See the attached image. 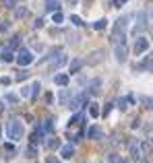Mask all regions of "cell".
Instances as JSON below:
<instances>
[{"mask_svg":"<svg viewBox=\"0 0 153 163\" xmlns=\"http://www.w3.org/2000/svg\"><path fill=\"white\" fill-rule=\"evenodd\" d=\"M99 87H101V81H99V79L91 81V83H89V93H97V91H99Z\"/></svg>","mask_w":153,"mask_h":163,"instance_id":"cell-14","label":"cell"},{"mask_svg":"<svg viewBox=\"0 0 153 163\" xmlns=\"http://www.w3.org/2000/svg\"><path fill=\"white\" fill-rule=\"evenodd\" d=\"M4 99H6L8 103H17V101H19V97H17V95H15V93H8V95H6V97H4Z\"/></svg>","mask_w":153,"mask_h":163,"instance_id":"cell-26","label":"cell"},{"mask_svg":"<svg viewBox=\"0 0 153 163\" xmlns=\"http://www.w3.org/2000/svg\"><path fill=\"white\" fill-rule=\"evenodd\" d=\"M81 122H83V114H75V116L71 118V122H68V126H81Z\"/></svg>","mask_w":153,"mask_h":163,"instance_id":"cell-16","label":"cell"},{"mask_svg":"<svg viewBox=\"0 0 153 163\" xmlns=\"http://www.w3.org/2000/svg\"><path fill=\"white\" fill-rule=\"evenodd\" d=\"M87 103V93H79V95H75L72 99H68V107H72V109H79V107H83V105Z\"/></svg>","mask_w":153,"mask_h":163,"instance_id":"cell-3","label":"cell"},{"mask_svg":"<svg viewBox=\"0 0 153 163\" xmlns=\"http://www.w3.org/2000/svg\"><path fill=\"white\" fill-rule=\"evenodd\" d=\"M54 83H56L58 87H66V85H68V74H56V77H54Z\"/></svg>","mask_w":153,"mask_h":163,"instance_id":"cell-9","label":"cell"},{"mask_svg":"<svg viewBox=\"0 0 153 163\" xmlns=\"http://www.w3.org/2000/svg\"><path fill=\"white\" fill-rule=\"evenodd\" d=\"M46 163H60V159L54 157V155H50V157H46Z\"/></svg>","mask_w":153,"mask_h":163,"instance_id":"cell-31","label":"cell"},{"mask_svg":"<svg viewBox=\"0 0 153 163\" xmlns=\"http://www.w3.org/2000/svg\"><path fill=\"white\" fill-rule=\"evenodd\" d=\"M130 153H132V159H135V161H137V159L141 157V151H139V149H137L135 145H130Z\"/></svg>","mask_w":153,"mask_h":163,"instance_id":"cell-24","label":"cell"},{"mask_svg":"<svg viewBox=\"0 0 153 163\" xmlns=\"http://www.w3.org/2000/svg\"><path fill=\"white\" fill-rule=\"evenodd\" d=\"M15 60H17L19 66H29L35 58H33V54H31L29 50H25V47H23V50H19V54L15 56Z\"/></svg>","mask_w":153,"mask_h":163,"instance_id":"cell-2","label":"cell"},{"mask_svg":"<svg viewBox=\"0 0 153 163\" xmlns=\"http://www.w3.org/2000/svg\"><path fill=\"white\" fill-rule=\"evenodd\" d=\"M72 155H75V147L72 145H62L60 147V157L62 159H71Z\"/></svg>","mask_w":153,"mask_h":163,"instance_id":"cell-7","label":"cell"},{"mask_svg":"<svg viewBox=\"0 0 153 163\" xmlns=\"http://www.w3.org/2000/svg\"><path fill=\"white\" fill-rule=\"evenodd\" d=\"M58 2H56V0H48L46 2V12H54V11H58Z\"/></svg>","mask_w":153,"mask_h":163,"instance_id":"cell-13","label":"cell"},{"mask_svg":"<svg viewBox=\"0 0 153 163\" xmlns=\"http://www.w3.org/2000/svg\"><path fill=\"white\" fill-rule=\"evenodd\" d=\"M25 134V126L23 122L19 120V118H11L8 122H6V136L12 140H21Z\"/></svg>","mask_w":153,"mask_h":163,"instance_id":"cell-1","label":"cell"},{"mask_svg":"<svg viewBox=\"0 0 153 163\" xmlns=\"http://www.w3.org/2000/svg\"><path fill=\"white\" fill-rule=\"evenodd\" d=\"M17 79H19V81H25V79H27V72H25V70H21V72L17 74Z\"/></svg>","mask_w":153,"mask_h":163,"instance_id":"cell-36","label":"cell"},{"mask_svg":"<svg viewBox=\"0 0 153 163\" xmlns=\"http://www.w3.org/2000/svg\"><path fill=\"white\" fill-rule=\"evenodd\" d=\"M71 21H72V25H77V27H83V25H85V23H83V19H81V17H77V15H72Z\"/></svg>","mask_w":153,"mask_h":163,"instance_id":"cell-23","label":"cell"},{"mask_svg":"<svg viewBox=\"0 0 153 163\" xmlns=\"http://www.w3.org/2000/svg\"><path fill=\"white\" fill-rule=\"evenodd\" d=\"M19 44H21V35H15L11 39V50H15V47H19Z\"/></svg>","mask_w":153,"mask_h":163,"instance_id":"cell-22","label":"cell"},{"mask_svg":"<svg viewBox=\"0 0 153 163\" xmlns=\"http://www.w3.org/2000/svg\"><path fill=\"white\" fill-rule=\"evenodd\" d=\"M21 97H31V87L29 85H25L23 89H21Z\"/></svg>","mask_w":153,"mask_h":163,"instance_id":"cell-25","label":"cell"},{"mask_svg":"<svg viewBox=\"0 0 153 163\" xmlns=\"http://www.w3.org/2000/svg\"><path fill=\"white\" fill-rule=\"evenodd\" d=\"M106 25H108V21H106V19H99V21H95V23H93V29L101 31V29H106Z\"/></svg>","mask_w":153,"mask_h":163,"instance_id":"cell-19","label":"cell"},{"mask_svg":"<svg viewBox=\"0 0 153 163\" xmlns=\"http://www.w3.org/2000/svg\"><path fill=\"white\" fill-rule=\"evenodd\" d=\"M23 17H27V8L25 6H17L15 8V19H23Z\"/></svg>","mask_w":153,"mask_h":163,"instance_id":"cell-15","label":"cell"},{"mask_svg":"<svg viewBox=\"0 0 153 163\" xmlns=\"http://www.w3.org/2000/svg\"><path fill=\"white\" fill-rule=\"evenodd\" d=\"M0 31H8V21H4V23H0Z\"/></svg>","mask_w":153,"mask_h":163,"instance_id":"cell-38","label":"cell"},{"mask_svg":"<svg viewBox=\"0 0 153 163\" xmlns=\"http://www.w3.org/2000/svg\"><path fill=\"white\" fill-rule=\"evenodd\" d=\"M81 66H83V62L79 58H75L71 62V70H68V72H72V74H77V72H79V70H81Z\"/></svg>","mask_w":153,"mask_h":163,"instance_id":"cell-10","label":"cell"},{"mask_svg":"<svg viewBox=\"0 0 153 163\" xmlns=\"http://www.w3.org/2000/svg\"><path fill=\"white\" fill-rule=\"evenodd\" d=\"M149 50V39L147 37H137L135 39V54H143Z\"/></svg>","mask_w":153,"mask_h":163,"instance_id":"cell-4","label":"cell"},{"mask_svg":"<svg viewBox=\"0 0 153 163\" xmlns=\"http://www.w3.org/2000/svg\"><path fill=\"white\" fill-rule=\"evenodd\" d=\"M44 142H46V140H44ZM56 145H58V140H54V139H50V140L46 142V147H48V149H52V147H56Z\"/></svg>","mask_w":153,"mask_h":163,"instance_id":"cell-30","label":"cell"},{"mask_svg":"<svg viewBox=\"0 0 153 163\" xmlns=\"http://www.w3.org/2000/svg\"><path fill=\"white\" fill-rule=\"evenodd\" d=\"M39 89H42V83H39V81H33V83H31V97H37Z\"/></svg>","mask_w":153,"mask_h":163,"instance_id":"cell-17","label":"cell"},{"mask_svg":"<svg viewBox=\"0 0 153 163\" xmlns=\"http://www.w3.org/2000/svg\"><path fill=\"white\" fill-rule=\"evenodd\" d=\"M112 107H114V103H112V101H110V103H106V109H104V116H108V114H110V109H112Z\"/></svg>","mask_w":153,"mask_h":163,"instance_id":"cell-35","label":"cell"},{"mask_svg":"<svg viewBox=\"0 0 153 163\" xmlns=\"http://www.w3.org/2000/svg\"><path fill=\"white\" fill-rule=\"evenodd\" d=\"M108 161H110V163H116L118 161V155H116V153H110V155H108Z\"/></svg>","mask_w":153,"mask_h":163,"instance_id":"cell-32","label":"cell"},{"mask_svg":"<svg viewBox=\"0 0 153 163\" xmlns=\"http://www.w3.org/2000/svg\"><path fill=\"white\" fill-rule=\"evenodd\" d=\"M114 56L118 62H124L126 60V46L124 44H114Z\"/></svg>","mask_w":153,"mask_h":163,"instance_id":"cell-5","label":"cell"},{"mask_svg":"<svg viewBox=\"0 0 153 163\" xmlns=\"http://www.w3.org/2000/svg\"><path fill=\"white\" fill-rule=\"evenodd\" d=\"M116 163H126V161H116Z\"/></svg>","mask_w":153,"mask_h":163,"instance_id":"cell-40","label":"cell"},{"mask_svg":"<svg viewBox=\"0 0 153 163\" xmlns=\"http://www.w3.org/2000/svg\"><path fill=\"white\" fill-rule=\"evenodd\" d=\"M52 60H54V62H52V64L48 66V68H50V70H56V68H60L62 64H66V62H68V58H66V56H64L62 52H60V54H58V56H56V58H52Z\"/></svg>","mask_w":153,"mask_h":163,"instance_id":"cell-6","label":"cell"},{"mask_svg":"<svg viewBox=\"0 0 153 163\" xmlns=\"http://www.w3.org/2000/svg\"><path fill=\"white\" fill-rule=\"evenodd\" d=\"M68 97H71L68 89H62V91L58 93V99H60V103H62V105H66V103H68Z\"/></svg>","mask_w":153,"mask_h":163,"instance_id":"cell-11","label":"cell"},{"mask_svg":"<svg viewBox=\"0 0 153 163\" xmlns=\"http://www.w3.org/2000/svg\"><path fill=\"white\" fill-rule=\"evenodd\" d=\"M25 157H29V159L35 157V145H29V147L25 149Z\"/></svg>","mask_w":153,"mask_h":163,"instance_id":"cell-20","label":"cell"},{"mask_svg":"<svg viewBox=\"0 0 153 163\" xmlns=\"http://www.w3.org/2000/svg\"><path fill=\"white\" fill-rule=\"evenodd\" d=\"M2 60H4V62H12V60H15V52H12L11 47H6V50L2 52Z\"/></svg>","mask_w":153,"mask_h":163,"instance_id":"cell-12","label":"cell"},{"mask_svg":"<svg viewBox=\"0 0 153 163\" xmlns=\"http://www.w3.org/2000/svg\"><path fill=\"white\" fill-rule=\"evenodd\" d=\"M42 130H44V132H52V122H50V120H46V122L42 124Z\"/></svg>","mask_w":153,"mask_h":163,"instance_id":"cell-27","label":"cell"},{"mask_svg":"<svg viewBox=\"0 0 153 163\" xmlns=\"http://www.w3.org/2000/svg\"><path fill=\"white\" fill-rule=\"evenodd\" d=\"M17 4V0H2V6H6V8H12Z\"/></svg>","mask_w":153,"mask_h":163,"instance_id":"cell-29","label":"cell"},{"mask_svg":"<svg viewBox=\"0 0 153 163\" xmlns=\"http://www.w3.org/2000/svg\"><path fill=\"white\" fill-rule=\"evenodd\" d=\"M68 2H71V4H77V0H68Z\"/></svg>","mask_w":153,"mask_h":163,"instance_id":"cell-39","label":"cell"},{"mask_svg":"<svg viewBox=\"0 0 153 163\" xmlns=\"http://www.w3.org/2000/svg\"><path fill=\"white\" fill-rule=\"evenodd\" d=\"M4 149H6V151H8V153H15V145H12V142H6V145H4Z\"/></svg>","mask_w":153,"mask_h":163,"instance_id":"cell-37","label":"cell"},{"mask_svg":"<svg viewBox=\"0 0 153 163\" xmlns=\"http://www.w3.org/2000/svg\"><path fill=\"white\" fill-rule=\"evenodd\" d=\"M89 114H91V118H97L99 116V105L97 103H89Z\"/></svg>","mask_w":153,"mask_h":163,"instance_id":"cell-18","label":"cell"},{"mask_svg":"<svg viewBox=\"0 0 153 163\" xmlns=\"http://www.w3.org/2000/svg\"><path fill=\"white\" fill-rule=\"evenodd\" d=\"M101 136H104V132L97 128V126H91V128L87 130V139H91V140H99Z\"/></svg>","mask_w":153,"mask_h":163,"instance_id":"cell-8","label":"cell"},{"mask_svg":"<svg viewBox=\"0 0 153 163\" xmlns=\"http://www.w3.org/2000/svg\"><path fill=\"white\" fill-rule=\"evenodd\" d=\"M52 21L60 25L62 21H64V15H62V12H56V11H54V15H52Z\"/></svg>","mask_w":153,"mask_h":163,"instance_id":"cell-21","label":"cell"},{"mask_svg":"<svg viewBox=\"0 0 153 163\" xmlns=\"http://www.w3.org/2000/svg\"><path fill=\"white\" fill-rule=\"evenodd\" d=\"M33 27H35V29H42V27H44V19H35Z\"/></svg>","mask_w":153,"mask_h":163,"instance_id":"cell-33","label":"cell"},{"mask_svg":"<svg viewBox=\"0 0 153 163\" xmlns=\"http://www.w3.org/2000/svg\"><path fill=\"white\" fill-rule=\"evenodd\" d=\"M39 140H42V134H39V132H33V134H31V145H37Z\"/></svg>","mask_w":153,"mask_h":163,"instance_id":"cell-28","label":"cell"},{"mask_svg":"<svg viewBox=\"0 0 153 163\" xmlns=\"http://www.w3.org/2000/svg\"><path fill=\"white\" fill-rule=\"evenodd\" d=\"M0 85L8 87V85H11V79H8V77H2V79H0Z\"/></svg>","mask_w":153,"mask_h":163,"instance_id":"cell-34","label":"cell"}]
</instances>
